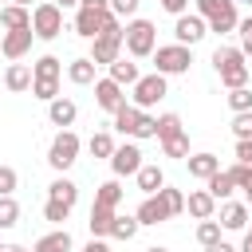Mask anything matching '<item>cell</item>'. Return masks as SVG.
<instances>
[{
	"mask_svg": "<svg viewBox=\"0 0 252 252\" xmlns=\"http://www.w3.org/2000/svg\"><path fill=\"white\" fill-rule=\"evenodd\" d=\"M213 67H217V75H220V83L228 87V91H236V87H248V55L240 51V47H217L213 51Z\"/></svg>",
	"mask_w": 252,
	"mask_h": 252,
	"instance_id": "6da1fadb",
	"label": "cell"
},
{
	"mask_svg": "<svg viewBox=\"0 0 252 252\" xmlns=\"http://www.w3.org/2000/svg\"><path fill=\"white\" fill-rule=\"evenodd\" d=\"M197 16L209 24V32L217 35H228L240 28V16H236V0H197Z\"/></svg>",
	"mask_w": 252,
	"mask_h": 252,
	"instance_id": "7a4b0ae2",
	"label": "cell"
},
{
	"mask_svg": "<svg viewBox=\"0 0 252 252\" xmlns=\"http://www.w3.org/2000/svg\"><path fill=\"white\" fill-rule=\"evenodd\" d=\"M122 47L134 55V59H146V55H154L158 51V28L150 24V20H130L126 24V32H122Z\"/></svg>",
	"mask_w": 252,
	"mask_h": 252,
	"instance_id": "3957f363",
	"label": "cell"
},
{
	"mask_svg": "<svg viewBox=\"0 0 252 252\" xmlns=\"http://www.w3.org/2000/svg\"><path fill=\"white\" fill-rule=\"evenodd\" d=\"M114 130L126 134V138H158V118L126 102V106L114 114Z\"/></svg>",
	"mask_w": 252,
	"mask_h": 252,
	"instance_id": "277c9868",
	"label": "cell"
},
{
	"mask_svg": "<svg viewBox=\"0 0 252 252\" xmlns=\"http://www.w3.org/2000/svg\"><path fill=\"white\" fill-rule=\"evenodd\" d=\"M32 32H35V39H55V35L63 32V8H59L55 0L35 4V8H32Z\"/></svg>",
	"mask_w": 252,
	"mask_h": 252,
	"instance_id": "5b68a950",
	"label": "cell"
},
{
	"mask_svg": "<svg viewBox=\"0 0 252 252\" xmlns=\"http://www.w3.org/2000/svg\"><path fill=\"white\" fill-rule=\"evenodd\" d=\"M79 146H83V142H79V134H75V130H59V134H55V142H51V150H47V165H51V169H59V173H63V169H71V165H75V158H79Z\"/></svg>",
	"mask_w": 252,
	"mask_h": 252,
	"instance_id": "8992f818",
	"label": "cell"
},
{
	"mask_svg": "<svg viewBox=\"0 0 252 252\" xmlns=\"http://www.w3.org/2000/svg\"><path fill=\"white\" fill-rule=\"evenodd\" d=\"M189 63H193V55H189V47H181V43H169V47H158V51H154V71H158V75H185Z\"/></svg>",
	"mask_w": 252,
	"mask_h": 252,
	"instance_id": "52a82bcc",
	"label": "cell"
},
{
	"mask_svg": "<svg viewBox=\"0 0 252 252\" xmlns=\"http://www.w3.org/2000/svg\"><path fill=\"white\" fill-rule=\"evenodd\" d=\"M165 98V75H142L138 83H134V102L130 106H138V110H150V106H158Z\"/></svg>",
	"mask_w": 252,
	"mask_h": 252,
	"instance_id": "ba28073f",
	"label": "cell"
},
{
	"mask_svg": "<svg viewBox=\"0 0 252 252\" xmlns=\"http://www.w3.org/2000/svg\"><path fill=\"white\" fill-rule=\"evenodd\" d=\"M94 102H98L106 114H118V110L126 106V94H122V87L106 75V79H94Z\"/></svg>",
	"mask_w": 252,
	"mask_h": 252,
	"instance_id": "9c48e42d",
	"label": "cell"
},
{
	"mask_svg": "<svg viewBox=\"0 0 252 252\" xmlns=\"http://www.w3.org/2000/svg\"><path fill=\"white\" fill-rule=\"evenodd\" d=\"M205 32H209V24L193 12V16H177V24H173V35H177V43L181 47H193L197 39H205Z\"/></svg>",
	"mask_w": 252,
	"mask_h": 252,
	"instance_id": "30bf717a",
	"label": "cell"
},
{
	"mask_svg": "<svg viewBox=\"0 0 252 252\" xmlns=\"http://www.w3.org/2000/svg\"><path fill=\"white\" fill-rule=\"evenodd\" d=\"M110 169H114V177H126V173H138V169H142V150H138L134 142H126V146H118V150H114V158H110Z\"/></svg>",
	"mask_w": 252,
	"mask_h": 252,
	"instance_id": "8fae6325",
	"label": "cell"
},
{
	"mask_svg": "<svg viewBox=\"0 0 252 252\" xmlns=\"http://www.w3.org/2000/svg\"><path fill=\"white\" fill-rule=\"evenodd\" d=\"M91 59L94 63H114V59H122V35H94L91 39Z\"/></svg>",
	"mask_w": 252,
	"mask_h": 252,
	"instance_id": "7c38bea8",
	"label": "cell"
},
{
	"mask_svg": "<svg viewBox=\"0 0 252 252\" xmlns=\"http://www.w3.org/2000/svg\"><path fill=\"white\" fill-rule=\"evenodd\" d=\"M32 39H35V32H32V28L4 32V39H0V51H4L8 59H24V55H28V47H32Z\"/></svg>",
	"mask_w": 252,
	"mask_h": 252,
	"instance_id": "4fadbf2b",
	"label": "cell"
},
{
	"mask_svg": "<svg viewBox=\"0 0 252 252\" xmlns=\"http://www.w3.org/2000/svg\"><path fill=\"white\" fill-rule=\"evenodd\" d=\"M185 209H189V217H197V220H213V213H217V197H213L209 189H193V193L185 197Z\"/></svg>",
	"mask_w": 252,
	"mask_h": 252,
	"instance_id": "5bb4252c",
	"label": "cell"
},
{
	"mask_svg": "<svg viewBox=\"0 0 252 252\" xmlns=\"http://www.w3.org/2000/svg\"><path fill=\"white\" fill-rule=\"evenodd\" d=\"M220 228H228V232H244V228H248V205H240V201H224V205H220Z\"/></svg>",
	"mask_w": 252,
	"mask_h": 252,
	"instance_id": "9a60e30c",
	"label": "cell"
},
{
	"mask_svg": "<svg viewBox=\"0 0 252 252\" xmlns=\"http://www.w3.org/2000/svg\"><path fill=\"white\" fill-rule=\"evenodd\" d=\"M138 224H161V220H169V209H165V201L154 193V197H146L142 205H138Z\"/></svg>",
	"mask_w": 252,
	"mask_h": 252,
	"instance_id": "2e32d148",
	"label": "cell"
},
{
	"mask_svg": "<svg viewBox=\"0 0 252 252\" xmlns=\"http://www.w3.org/2000/svg\"><path fill=\"white\" fill-rule=\"evenodd\" d=\"M32 83H35V71L24 67V63H12V67L4 71V87L16 91V94H20V91H32Z\"/></svg>",
	"mask_w": 252,
	"mask_h": 252,
	"instance_id": "e0dca14e",
	"label": "cell"
},
{
	"mask_svg": "<svg viewBox=\"0 0 252 252\" xmlns=\"http://www.w3.org/2000/svg\"><path fill=\"white\" fill-rule=\"evenodd\" d=\"M134 177H138V189H142L146 197H154V193L165 189V173H161V165H142Z\"/></svg>",
	"mask_w": 252,
	"mask_h": 252,
	"instance_id": "ac0fdd59",
	"label": "cell"
},
{
	"mask_svg": "<svg viewBox=\"0 0 252 252\" xmlns=\"http://www.w3.org/2000/svg\"><path fill=\"white\" fill-rule=\"evenodd\" d=\"M47 201H59V205L75 209V201H79V185L67 181V177H55V181L47 185Z\"/></svg>",
	"mask_w": 252,
	"mask_h": 252,
	"instance_id": "d6986e66",
	"label": "cell"
},
{
	"mask_svg": "<svg viewBox=\"0 0 252 252\" xmlns=\"http://www.w3.org/2000/svg\"><path fill=\"white\" fill-rule=\"evenodd\" d=\"M102 16H106V12H91V8H79V16H75V32H79L83 39H94V35L102 32Z\"/></svg>",
	"mask_w": 252,
	"mask_h": 252,
	"instance_id": "ffe728a7",
	"label": "cell"
},
{
	"mask_svg": "<svg viewBox=\"0 0 252 252\" xmlns=\"http://www.w3.org/2000/svg\"><path fill=\"white\" fill-rule=\"evenodd\" d=\"M75 114H79V106L71 102V98H55V102H47V118H51V126H71L75 122Z\"/></svg>",
	"mask_w": 252,
	"mask_h": 252,
	"instance_id": "44dd1931",
	"label": "cell"
},
{
	"mask_svg": "<svg viewBox=\"0 0 252 252\" xmlns=\"http://www.w3.org/2000/svg\"><path fill=\"white\" fill-rule=\"evenodd\" d=\"M213 173H220V158H217V154H193V158H189V177L209 181Z\"/></svg>",
	"mask_w": 252,
	"mask_h": 252,
	"instance_id": "7402d4cb",
	"label": "cell"
},
{
	"mask_svg": "<svg viewBox=\"0 0 252 252\" xmlns=\"http://www.w3.org/2000/svg\"><path fill=\"white\" fill-rule=\"evenodd\" d=\"M114 217H118L114 209H102V205H91V220H87V224H91V236H94V240H102V236H110V224H114Z\"/></svg>",
	"mask_w": 252,
	"mask_h": 252,
	"instance_id": "603a6c76",
	"label": "cell"
},
{
	"mask_svg": "<svg viewBox=\"0 0 252 252\" xmlns=\"http://www.w3.org/2000/svg\"><path fill=\"white\" fill-rule=\"evenodd\" d=\"M32 252H71V232H67V228H55V232L39 236V240L32 244Z\"/></svg>",
	"mask_w": 252,
	"mask_h": 252,
	"instance_id": "cb8c5ba5",
	"label": "cell"
},
{
	"mask_svg": "<svg viewBox=\"0 0 252 252\" xmlns=\"http://www.w3.org/2000/svg\"><path fill=\"white\" fill-rule=\"evenodd\" d=\"M94 59L91 55H83V59H71V67H67V79L75 83V87H87V83H94Z\"/></svg>",
	"mask_w": 252,
	"mask_h": 252,
	"instance_id": "d4e9b609",
	"label": "cell"
},
{
	"mask_svg": "<svg viewBox=\"0 0 252 252\" xmlns=\"http://www.w3.org/2000/svg\"><path fill=\"white\" fill-rule=\"evenodd\" d=\"M110 79H114L118 87H134V83L142 79V71H138V63H130V59L122 55V59H114V63H110Z\"/></svg>",
	"mask_w": 252,
	"mask_h": 252,
	"instance_id": "484cf974",
	"label": "cell"
},
{
	"mask_svg": "<svg viewBox=\"0 0 252 252\" xmlns=\"http://www.w3.org/2000/svg\"><path fill=\"white\" fill-rule=\"evenodd\" d=\"M0 24H4L8 32H20V28H32V16H28V8H20V4H4V8H0Z\"/></svg>",
	"mask_w": 252,
	"mask_h": 252,
	"instance_id": "4316f807",
	"label": "cell"
},
{
	"mask_svg": "<svg viewBox=\"0 0 252 252\" xmlns=\"http://www.w3.org/2000/svg\"><path fill=\"white\" fill-rule=\"evenodd\" d=\"M94 205H102V209H118V205H122V185H118V181H102L98 193H94Z\"/></svg>",
	"mask_w": 252,
	"mask_h": 252,
	"instance_id": "83f0119b",
	"label": "cell"
},
{
	"mask_svg": "<svg viewBox=\"0 0 252 252\" xmlns=\"http://www.w3.org/2000/svg\"><path fill=\"white\" fill-rule=\"evenodd\" d=\"M205 189H209L217 201H228V193L236 189V181H232V177H228V169H224V173H213V177L205 181Z\"/></svg>",
	"mask_w": 252,
	"mask_h": 252,
	"instance_id": "f1b7e54d",
	"label": "cell"
},
{
	"mask_svg": "<svg viewBox=\"0 0 252 252\" xmlns=\"http://www.w3.org/2000/svg\"><path fill=\"white\" fill-rule=\"evenodd\" d=\"M32 71H35V79H59V75H63V63H59L55 55H39Z\"/></svg>",
	"mask_w": 252,
	"mask_h": 252,
	"instance_id": "f546056e",
	"label": "cell"
},
{
	"mask_svg": "<svg viewBox=\"0 0 252 252\" xmlns=\"http://www.w3.org/2000/svg\"><path fill=\"white\" fill-rule=\"evenodd\" d=\"M87 146H91V154H94V158H114V150H118V146H114V138H110L106 130L91 134V142H87Z\"/></svg>",
	"mask_w": 252,
	"mask_h": 252,
	"instance_id": "4dcf8cb0",
	"label": "cell"
},
{
	"mask_svg": "<svg viewBox=\"0 0 252 252\" xmlns=\"http://www.w3.org/2000/svg\"><path fill=\"white\" fill-rule=\"evenodd\" d=\"M142 224H138V217H114V224H110V236L114 240H134V232H138Z\"/></svg>",
	"mask_w": 252,
	"mask_h": 252,
	"instance_id": "1f68e13d",
	"label": "cell"
},
{
	"mask_svg": "<svg viewBox=\"0 0 252 252\" xmlns=\"http://www.w3.org/2000/svg\"><path fill=\"white\" fill-rule=\"evenodd\" d=\"M161 150H165V158H189V134L181 130V134L165 138V142H161Z\"/></svg>",
	"mask_w": 252,
	"mask_h": 252,
	"instance_id": "d6a6232c",
	"label": "cell"
},
{
	"mask_svg": "<svg viewBox=\"0 0 252 252\" xmlns=\"http://www.w3.org/2000/svg\"><path fill=\"white\" fill-rule=\"evenodd\" d=\"M228 177L244 189V197H248V205H252V165H240V161H236V165L228 169Z\"/></svg>",
	"mask_w": 252,
	"mask_h": 252,
	"instance_id": "836d02e7",
	"label": "cell"
},
{
	"mask_svg": "<svg viewBox=\"0 0 252 252\" xmlns=\"http://www.w3.org/2000/svg\"><path fill=\"white\" fill-rule=\"evenodd\" d=\"M32 91H35V98L55 102V98H59V79H35V83H32Z\"/></svg>",
	"mask_w": 252,
	"mask_h": 252,
	"instance_id": "e575fe53",
	"label": "cell"
},
{
	"mask_svg": "<svg viewBox=\"0 0 252 252\" xmlns=\"http://www.w3.org/2000/svg\"><path fill=\"white\" fill-rule=\"evenodd\" d=\"M158 197L165 201V209H169V217H177V213H185V193H181V189H169V185H165V189H161Z\"/></svg>",
	"mask_w": 252,
	"mask_h": 252,
	"instance_id": "d590c367",
	"label": "cell"
},
{
	"mask_svg": "<svg viewBox=\"0 0 252 252\" xmlns=\"http://www.w3.org/2000/svg\"><path fill=\"white\" fill-rule=\"evenodd\" d=\"M228 106H232V114H244V110H252V91H248V87H236V91H228Z\"/></svg>",
	"mask_w": 252,
	"mask_h": 252,
	"instance_id": "8d00e7d4",
	"label": "cell"
},
{
	"mask_svg": "<svg viewBox=\"0 0 252 252\" xmlns=\"http://www.w3.org/2000/svg\"><path fill=\"white\" fill-rule=\"evenodd\" d=\"M20 220V205H16V197H0V228H12Z\"/></svg>",
	"mask_w": 252,
	"mask_h": 252,
	"instance_id": "74e56055",
	"label": "cell"
},
{
	"mask_svg": "<svg viewBox=\"0 0 252 252\" xmlns=\"http://www.w3.org/2000/svg\"><path fill=\"white\" fill-rule=\"evenodd\" d=\"M197 240H201L205 248L217 244V240H220V220H201V224H197Z\"/></svg>",
	"mask_w": 252,
	"mask_h": 252,
	"instance_id": "f35d334b",
	"label": "cell"
},
{
	"mask_svg": "<svg viewBox=\"0 0 252 252\" xmlns=\"http://www.w3.org/2000/svg\"><path fill=\"white\" fill-rule=\"evenodd\" d=\"M232 134H236V142H252V110L232 118Z\"/></svg>",
	"mask_w": 252,
	"mask_h": 252,
	"instance_id": "ab89813d",
	"label": "cell"
},
{
	"mask_svg": "<svg viewBox=\"0 0 252 252\" xmlns=\"http://www.w3.org/2000/svg\"><path fill=\"white\" fill-rule=\"evenodd\" d=\"M173 134H181V118H177V114H161V118H158V138L165 142V138H173Z\"/></svg>",
	"mask_w": 252,
	"mask_h": 252,
	"instance_id": "60d3db41",
	"label": "cell"
},
{
	"mask_svg": "<svg viewBox=\"0 0 252 252\" xmlns=\"http://www.w3.org/2000/svg\"><path fill=\"white\" fill-rule=\"evenodd\" d=\"M43 217H47L51 224H63V220L71 217V209H67V205H59V201H47V205H43Z\"/></svg>",
	"mask_w": 252,
	"mask_h": 252,
	"instance_id": "b9f144b4",
	"label": "cell"
},
{
	"mask_svg": "<svg viewBox=\"0 0 252 252\" xmlns=\"http://www.w3.org/2000/svg\"><path fill=\"white\" fill-rule=\"evenodd\" d=\"M20 185V177H16V169L12 165H0V197H12V189Z\"/></svg>",
	"mask_w": 252,
	"mask_h": 252,
	"instance_id": "7bdbcfd3",
	"label": "cell"
},
{
	"mask_svg": "<svg viewBox=\"0 0 252 252\" xmlns=\"http://www.w3.org/2000/svg\"><path fill=\"white\" fill-rule=\"evenodd\" d=\"M236 32H240V51L252 59V16H248V20H240V28H236Z\"/></svg>",
	"mask_w": 252,
	"mask_h": 252,
	"instance_id": "ee69618b",
	"label": "cell"
},
{
	"mask_svg": "<svg viewBox=\"0 0 252 252\" xmlns=\"http://www.w3.org/2000/svg\"><path fill=\"white\" fill-rule=\"evenodd\" d=\"M110 12H114V16H130V20H134L138 0H110Z\"/></svg>",
	"mask_w": 252,
	"mask_h": 252,
	"instance_id": "f6af8a7d",
	"label": "cell"
},
{
	"mask_svg": "<svg viewBox=\"0 0 252 252\" xmlns=\"http://www.w3.org/2000/svg\"><path fill=\"white\" fill-rule=\"evenodd\" d=\"M236 161L240 165H252V142H236Z\"/></svg>",
	"mask_w": 252,
	"mask_h": 252,
	"instance_id": "bcb514c9",
	"label": "cell"
},
{
	"mask_svg": "<svg viewBox=\"0 0 252 252\" xmlns=\"http://www.w3.org/2000/svg\"><path fill=\"white\" fill-rule=\"evenodd\" d=\"M185 4H189V0H161V8L173 12V16H185Z\"/></svg>",
	"mask_w": 252,
	"mask_h": 252,
	"instance_id": "7dc6e473",
	"label": "cell"
},
{
	"mask_svg": "<svg viewBox=\"0 0 252 252\" xmlns=\"http://www.w3.org/2000/svg\"><path fill=\"white\" fill-rule=\"evenodd\" d=\"M79 8H91V12H110V0H83Z\"/></svg>",
	"mask_w": 252,
	"mask_h": 252,
	"instance_id": "c3c4849f",
	"label": "cell"
},
{
	"mask_svg": "<svg viewBox=\"0 0 252 252\" xmlns=\"http://www.w3.org/2000/svg\"><path fill=\"white\" fill-rule=\"evenodd\" d=\"M205 252H240V248H232V244H224V240H217V244H209Z\"/></svg>",
	"mask_w": 252,
	"mask_h": 252,
	"instance_id": "681fc988",
	"label": "cell"
},
{
	"mask_svg": "<svg viewBox=\"0 0 252 252\" xmlns=\"http://www.w3.org/2000/svg\"><path fill=\"white\" fill-rule=\"evenodd\" d=\"M83 252H110V248H106V244H102V240H91V244H87V248H83Z\"/></svg>",
	"mask_w": 252,
	"mask_h": 252,
	"instance_id": "f907efd6",
	"label": "cell"
},
{
	"mask_svg": "<svg viewBox=\"0 0 252 252\" xmlns=\"http://www.w3.org/2000/svg\"><path fill=\"white\" fill-rule=\"evenodd\" d=\"M240 252H252V228H244V244H240Z\"/></svg>",
	"mask_w": 252,
	"mask_h": 252,
	"instance_id": "816d5d0a",
	"label": "cell"
},
{
	"mask_svg": "<svg viewBox=\"0 0 252 252\" xmlns=\"http://www.w3.org/2000/svg\"><path fill=\"white\" fill-rule=\"evenodd\" d=\"M0 252H28V248H20V244H0Z\"/></svg>",
	"mask_w": 252,
	"mask_h": 252,
	"instance_id": "f5cc1de1",
	"label": "cell"
},
{
	"mask_svg": "<svg viewBox=\"0 0 252 252\" xmlns=\"http://www.w3.org/2000/svg\"><path fill=\"white\" fill-rule=\"evenodd\" d=\"M59 8H75V4H83V0H55Z\"/></svg>",
	"mask_w": 252,
	"mask_h": 252,
	"instance_id": "db71d44e",
	"label": "cell"
},
{
	"mask_svg": "<svg viewBox=\"0 0 252 252\" xmlns=\"http://www.w3.org/2000/svg\"><path fill=\"white\" fill-rule=\"evenodd\" d=\"M12 4H20V8H28V4H32V0H12Z\"/></svg>",
	"mask_w": 252,
	"mask_h": 252,
	"instance_id": "11a10c76",
	"label": "cell"
},
{
	"mask_svg": "<svg viewBox=\"0 0 252 252\" xmlns=\"http://www.w3.org/2000/svg\"><path fill=\"white\" fill-rule=\"evenodd\" d=\"M146 252H169V248H158V244H154V248H146Z\"/></svg>",
	"mask_w": 252,
	"mask_h": 252,
	"instance_id": "9f6ffc18",
	"label": "cell"
},
{
	"mask_svg": "<svg viewBox=\"0 0 252 252\" xmlns=\"http://www.w3.org/2000/svg\"><path fill=\"white\" fill-rule=\"evenodd\" d=\"M248 4H252V0H248Z\"/></svg>",
	"mask_w": 252,
	"mask_h": 252,
	"instance_id": "6f0895ef",
	"label": "cell"
}]
</instances>
